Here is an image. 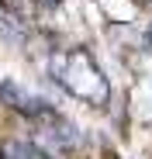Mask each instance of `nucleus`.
I'll list each match as a JSON object with an SVG mask.
<instances>
[{
    "label": "nucleus",
    "instance_id": "obj_1",
    "mask_svg": "<svg viewBox=\"0 0 152 159\" xmlns=\"http://www.w3.org/2000/svg\"><path fill=\"white\" fill-rule=\"evenodd\" d=\"M48 73L52 80L76 100L90 104V107H107L111 100V83L107 73L97 66V59L87 48H59L48 56Z\"/></svg>",
    "mask_w": 152,
    "mask_h": 159
},
{
    "label": "nucleus",
    "instance_id": "obj_2",
    "mask_svg": "<svg viewBox=\"0 0 152 159\" xmlns=\"http://www.w3.org/2000/svg\"><path fill=\"white\" fill-rule=\"evenodd\" d=\"M0 100H4L11 111L24 114V118H31V121H45V118L56 114L38 93H28L21 83H11V80H7V83H0Z\"/></svg>",
    "mask_w": 152,
    "mask_h": 159
},
{
    "label": "nucleus",
    "instance_id": "obj_3",
    "mask_svg": "<svg viewBox=\"0 0 152 159\" xmlns=\"http://www.w3.org/2000/svg\"><path fill=\"white\" fill-rule=\"evenodd\" d=\"M42 125V139L48 149H59V152H69L80 145V131H76V125H69L62 114H52V118H45L38 121Z\"/></svg>",
    "mask_w": 152,
    "mask_h": 159
},
{
    "label": "nucleus",
    "instance_id": "obj_4",
    "mask_svg": "<svg viewBox=\"0 0 152 159\" xmlns=\"http://www.w3.org/2000/svg\"><path fill=\"white\" fill-rule=\"evenodd\" d=\"M0 38H11V42L24 38V21H21L7 4H0Z\"/></svg>",
    "mask_w": 152,
    "mask_h": 159
},
{
    "label": "nucleus",
    "instance_id": "obj_5",
    "mask_svg": "<svg viewBox=\"0 0 152 159\" xmlns=\"http://www.w3.org/2000/svg\"><path fill=\"white\" fill-rule=\"evenodd\" d=\"M4 159H52V152H45L35 142H11L4 149Z\"/></svg>",
    "mask_w": 152,
    "mask_h": 159
},
{
    "label": "nucleus",
    "instance_id": "obj_6",
    "mask_svg": "<svg viewBox=\"0 0 152 159\" xmlns=\"http://www.w3.org/2000/svg\"><path fill=\"white\" fill-rule=\"evenodd\" d=\"M35 4H38V7H48V11H52V7L59 4V0H35Z\"/></svg>",
    "mask_w": 152,
    "mask_h": 159
},
{
    "label": "nucleus",
    "instance_id": "obj_7",
    "mask_svg": "<svg viewBox=\"0 0 152 159\" xmlns=\"http://www.w3.org/2000/svg\"><path fill=\"white\" fill-rule=\"evenodd\" d=\"M149 4H152V0H149Z\"/></svg>",
    "mask_w": 152,
    "mask_h": 159
}]
</instances>
